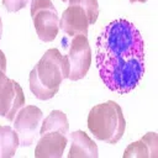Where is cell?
Listing matches in <instances>:
<instances>
[{"label": "cell", "mask_w": 158, "mask_h": 158, "mask_svg": "<svg viewBox=\"0 0 158 158\" xmlns=\"http://www.w3.org/2000/svg\"><path fill=\"white\" fill-rule=\"evenodd\" d=\"M31 17L38 38L52 42L59 32V16L51 0H31Z\"/></svg>", "instance_id": "obj_4"}, {"label": "cell", "mask_w": 158, "mask_h": 158, "mask_svg": "<svg viewBox=\"0 0 158 158\" xmlns=\"http://www.w3.org/2000/svg\"><path fill=\"white\" fill-rule=\"evenodd\" d=\"M130 2H132V4H135V2H147L148 0H128Z\"/></svg>", "instance_id": "obj_20"}, {"label": "cell", "mask_w": 158, "mask_h": 158, "mask_svg": "<svg viewBox=\"0 0 158 158\" xmlns=\"http://www.w3.org/2000/svg\"><path fill=\"white\" fill-rule=\"evenodd\" d=\"M28 2L30 0H2V5L9 12H17L23 9Z\"/></svg>", "instance_id": "obj_18"}, {"label": "cell", "mask_w": 158, "mask_h": 158, "mask_svg": "<svg viewBox=\"0 0 158 158\" xmlns=\"http://www.w3.org/2000/svg\"><path fill=\"white\" fill-rule=\"evenodd\" d=\"M1 35H2V21H1V16H0V40H1Z\"/></svg>", "instance_id": "obj_21"}, {"label": "cell", "mask_w": 158, "mask_h": 158, "mask_svg": "<svg viewBox=\"0 0 158 158\" xmlns=\"http://www.w3.org/2000/svg\"><path fill=\"white\" fill-rule=\"evenodd\" d=\"M51 131H58L63 135H67L69 132V122H68L67 115L63 111L53 110L49 112L47 117L42 118V122L40 126V135H43Z\"/></svg>", "instance_id": "obj_10"}, {"label": "cell", "mask_w": 158, "mask_h": 158, "mask_svg": "<svg viewBox=\"0 0 158 158\" xmlns=\"http://www.w3.org/2000/svg\"><path fill=\"white\" fill-rule=\"evenodd\" d=\"M88 128L96 139L116 144L122 138L126 128L121 106L114 100L95 105L88 115Z\"/></svg>", "instance_id": "obj_2"}, {"label": "cell", "mask_w": 158, "mask_h": 158, "mask_svg": "<svg viewBox=\"0 0 158 158\" xmlns=\"http://www.w3.org/2000/svg\"><path fill=\"white\" fill-rule=\"evenodd\" d=\"M68 2L69 5H78L85 11L89 20V25H93L96 22L100 12L98 0H68Z\"/></svg>", "instance_id": "obj_14"}, {"label": "cell", "mask_w": 158, "mask_h": 158, "mask_svg": "<svg viewBox=\"0 0 158 158\" xmlns=\"http://www.w3.org/2000/svg\"><path fill=\"white\" fill-rule=\"evenodd\" d=\"M59 28L68 36H88L89 20L85 11L78 5H68L59 19Z\"/></svg>", "instance_id": "obj_7"}, {"label": "cell", "mask_w": 158, "mask_h": 158, "mask_svg": "<svg viewBox=\"0 0 158 158\" xmlns=\"http://www.w3.org/2000/svg\"><path fill=\"white\" fill-rule=\"evenodd\" d=\"M35 69L42 85L57 94L62 81L69 77L70 67L67 56L57 48H49L37 62Z\"/></svg>", "instance_id": "obj_3"}, {"label": "cell", "mask_w": 158, "mask_h": 158, "mask_svg": "<svg viewBox=\"0 0 158 158\" xmlns=\"http://www.w3.org/2000/svg\"><path fill=\"white\" fill-rule=\"evenodd\" d=\"M20 146L19 135L14 127L0 126V158H11Z\"/></svg>", "instance_id": "obj_11"}, {"label": "cell", "mask_w": 158, "mask_h": 158, "mask_svg": "<svg viewBox=\"0 0 158 158\" xmlns=\"http://www.w3.org/2000/svg\"><path fill=\"white\" fill-rule=\"evenodd\" d=\"M142 139L148 147L149 151V158H157L158 157V135L156 132H147L142 136Z\"/></svg>", "instance_id": "obj_17"}, {"label": "cell", "mask_w": 158, "mask_h": 158, "mask_svg": "<svg viewBox=\"0 0 158 158\" xmlns=\"http://www.w3.org/2000/svg\"><path fill=\"white\" fill-rule=\"evenodd\" d=\"M14 86H15V96H14V101H12V105L7 112V115L5 116V120L12 122L16 114L19 112V110L21 107L25 106V94H23V90L22 88L20 86V84L17 81L14 80Z\"/></svg>", "instance_id": "obj_16"}, {"label": "cell", "mask_w": 158, "mask_h": 158, "mask_svg": "<svg viewBox=\"0 0 158 158\" xmlns=\"http://www.w3.org/2000/svg\"><path fill=\"white\" fill-rule=\"evenodd\" d=\"M15 96L14 80L6 77L4 72H0V116L5 117L12 105Z\"/></svg>", "instance_id": "obj_12"}, {"label": "cell", "mask_w": 158, "mask_h": 158, "mask_svg": "<svg viewBox=\"0 0 158 158\" xmlns=\"http://www.w3.org/2000/svg\"><path fill=\"white\" fill-rule=\"evenodd\" d=\"M0 72L6 73V57L1 49H0Z\"/></svg>", "instance_id": "obj_19"}, {"label": "cell", "mask_w": 158, "mask_h": 158, "mask_svg": "<svg viewBox=\"0 0 158 158\" xmlns=\"http://www.w3.org/2000/svg\"><path fill=\"white\" fill-rule=\"evenodd\" d=\"M62 1H64V2H65V1H68V0H62Z\"/></svg>", "instance_id": "obj_22"}, {"label": "cell", "mask_w": 158, "mask_h": 158, "mask_svg": "<svg viewBox=\"0 0 158 158\" xmlns=\"http://www.w3.org/2000/svg\"><path fill=\"white\" fill-rule=\"evenodd\" d=\"M67 57L70 67L68 79L73 81L83 79L89 72L91 64V49L88 37L83 35L74 36Z\"/></svg>", "instance_id": "obj_6"}, {"label": "cell", "mask_w": 158, "mask_h": 158, "mask_svg": "<svg viewBox=\"0 0 158 158\" xmlns=\"http://www.w3.org/2000/svg\"><path fill=\"white\" fill-rule=\"evenodd\" d=\"M43 112L36 105H26L19 110L12 123L19 135L20 146L30 147L40 135Z\"/></svg>", "instance_id": "obj_5"}, {"label": "cell", "mask_w": 158, "mask_h": 158, "mask_svg": "<svg viewBox=\"0 0 158 158\" xmlns=\"http://www.w3.org/2000/svg\"><path fill=\"white\" fill-rule=\"evenodd\" d=\"M69 139H70V147L68 152L69 158H83V157L96 158L99 156L96 143L88 136L86 132L81 130L73 131L69 135Z\"/></svg>", "instance_id": "obj_9"}, {"label": "cell", "mask_w": 158, "mask_h": 158, "mask_svg": "<svg viewBox=\"0 0 158 158\" xmlns=\"http://www.w3.org/2000/svg\"><path fill=\"white\" fill-rule=\"evenodd\" d=\"M95 65L114 93L128 94L144 74V43L138 28L125 19L109 22L95 42Z\"/></svg>", "instance_id": "obj_1"}, {"label": "cell", "mask_w": 158, "mask_h": 158, "mask_svg": "<svg viewBox=\"0 0 158 158\" xmlns=\"http://www.w3.org/2000/svg\"><path fill=\"white\" fill-rule=\"evenodd\" d=\"M28 85H30V90L31 93L38 99V100H42V101H46V100H49L52 99L56 93L47 89L46 86L42 85V83L40 81L38 77H37V73H36V69L33 67V69L30 72V75H28Z\"/></svg>", "instance_id": "obj_13"}, {"label": "cell", "mask_w": 158, "mask_h": 158, "mask_svg": "<svg viewBox=\"0 0 158 158\" xmlns=\"http://www.w3.org/2000/svg\"><path fill=\"white\" fill-rule=\"evenodd\" d=\"M122 157L123 158H149V151L144 141L141 138L138 141L130 143L126 147Z\"/></svg>", "instance_id": "obj_15"}, {"label": "cell", "mask_w": 158, "mask_h": 158, "mask_svg": "<svg viewBox=\"0 0 158 158\" xmlns=\"http://www.w3.org/2000/svg\"><path fill=\"white\" fill-rule=\"evenodd\" d=\"M40 136L41 138L35 148L36 158H60L63 156L68 143L65 135L58 131H51Z\"/></svg>", "instance_id": "obj_8"}]
</instances>
